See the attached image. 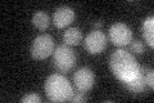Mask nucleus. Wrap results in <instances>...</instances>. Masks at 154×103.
I'll list each match as a JSON object with an SVG mask.
<instances>
[{"mask_svg":"<svg viewBox=\"0 0 154 103\" xmlns=\"http://www.w3.org/2000/svg\"><path fill=\"white\" fill-rule=\"evenodd\" d=\"M85 49L90 54H99L105 50L108 44V37L102 31H91L85 37Z\"/></svg>","mask_w":154,"mask_h":103,"instance_id":"obj_6","label":"nucleus"},{"mask_svg":"<svg viewBox=\"0 0 154 103\" xmlns=\"http://www.w3.org/2000/svg\"><path fill=\"white\" fill-rule=\"evenodd\" d=\"M75 11L69 7H59L57 8L53 16V22L57 28H64L71 24L75 19Z\"/></svg>","mask_w":154,"mask_h":103,"instance_id":"obj_8","label":"nucleus"},{"mask_svg":"<svg viewBox=\"0 0 154 103\" xmlns=\"http://www.w3.org/2000/svg\"><path fill=\"white\" fill-rule=\"evenodd\" d=\"M71 102H73V103H82L86 101V97L84 95V93H76V94L72 95V98L69 99Z\"/></svg>","mask_w":154,"mask_h":103,"instance_id":"obj_16","label":"nucleus"},{"mask_svg":"<svg viewBox=\"0 0 154 103\" xmlns=\"http://www.w3.org/2000/svg\"><path fill=\"white\" fill-rule=\"evenodd\" d=\"M45 93L48 98L53 102H67L69 101L73 93V88L62 75H50L45 81Z\"/></svg>","mask_w":154,"mask_h":103,"instance_id":"obj_2","label":"nucleus"},{"mask_svg":"<svg viewBox=\"0 0 154 103\" xmlns=\"http://www.w3.org/2000/svg\"><path fill=\"white\" fill-rule=\"evenodd\" d=\"M63 41H64L66 45H68V47L79 45V44L82 41V32H81V30L77 27H71L64 32Z\"/></svg>","mask_w":154,"mask_h":103,"instance_id":"obj_11","label":"nucleus"},{"mask_svg":"<svg viewBox=\"0 0 154 103\" xmlns=\"http://www.w3.org/2000/svg\"><path fill=\"white\" fill-rule=\"evenodd\" d=\"M73 82L76 89L81 93H88L94 86L95 75L88 67H82L73 75Z\"/></svg>","mask_w":154,"mask_h":103,"instance_id":"obj_7","label":"nucleus"},{"mask_svg":"<svg viewBox=\"0 0 154 103\" xmlns=\"http://www.w3.org/2000/svg\"><path fill=\"white\" fill-rule=\"evenodd\" d=\"M143 73H144V77H145V82H146V86H149L150 89H153L154 86V73L153 70L149 67H141Z\"/></svg>","mask_w":154,"mask_h":103,"instance_id":"obj_13","label":"nucleus"},{"mask_svg":"<svg viewBox=\"0 0 154 103\" xmlns=\"http://www.w3.org/2000/svg\"><path fill=\"white\" fill-rule=\"evenodd\" d=\"M109 67L113 75L122 82L132 80L140 71V65L137 63L136 58L123 49H117L113 52L109 60Z\"/></svg>","mask_w":154,"mask_h":103,"instance_id":"obj_1","label":"nucleus"},{"mask_svg":"<svg viewBox=\"0 0 154 103\" xmlns=\"http://www.w3.org/2000/svg\"><path fill=\"white\" fill-rule=\"evenodd\" d=\"M141 31H143V37L146 41V44L150 48L154 47V17L150 16L145 18V21L143 22L141 26Z\"/></svg>","mask_w":154,"mask_h":103,"instance_id":"obj_10","label":"nucleus"},{"mask_svg":"<svg viewBox=\"0 0 154 103\" xmlns=\"http://www.w3.org/2000/svg\"><path fill=\"white\" fill-rule=\"evenodd\" d=\"M123 85L127 88L130 92H132L134 94H139V93H143L146 88V82H145V77H144L143 70L140 67V71L136 76L134 77L132 80L130 81H123Z\"/></svg>","mask_w":154,"mask_h":103,"instance_id":"obj_9","label":"nucleus"},{"mask_svg":"<svg viewBox=\"0 0 154 103\" xmlns=\"http://www.w3.org/2000/svg\"><path fill=\"white\" fill-rule=\"evenodd\" d=\"M102 26H103V23L100 22V21L95 22V23H94V30H95V31H100V28H102Z\"/></svg>","mask_w":154,"mask_h":103,"instance_id":"obj_17","label":"nucleus"},{"mask_svg":"<svg viewBox=\"0 0 154 103\" xmlns=\"http://www.w3.org/2000/svg\"><path fill=\"white\" fill-rule=\"evenodd\" d=\"M109 40L116 47H126L132 40V31L126 23L117 22L109 28Z\"/></svg>","mask_w":154,"mask_h":103,"instance_id":"obj_5","label":"nucleus"},{"mask_svg":"<svg viewBox=\"0 0 154 103\" xmlns=\"http://www.w3.org/2000/svg\"><path fill=\"white\" fill-rule=\"evenodd\" d=\"M21 102L22 103H40L41 102V98L38 97L36 93H30L25 97L21 98Z\"/></svg>","mask_w":154,"mask_h":103,"instance_id":"obj_15","label":"nucleus"},{"mask_svg":"<svg viewBox=\"0 0 154 103\" xmlns=\"http://www.w3.org/2000/svg\"><path fill=\"white\" fill-rule=\"evenodd\" d=\"M32 24L40 31H45L50 24V18L45 12H37L32 17Z\"/></svg>","mask_w":154,"mask_h":103,"instance_id":"obj_12","label":"nucleus"},{"mask_svg":"<svg viewBox=\"0 0 154 103\" xmlns=\"http://www.w3.org/2000/svg\"><path fill=\"white\" fill-rule=\"evenodd\" d=\"M144 49L145 48H144L141 41H139V40H131L130 41V50L131 52L136 53V54H143Z\"/></svg>","mask_w":154,"mask_h":103,"instance_id":"obj_14","label":"nucleus"},{"mask_svg":"<svg viewBox=\"0 0 154 103\" xmlns=\"http://www.w3.org/2000/svg\"><path fill=\"white\" fill-rule=\"evenodd\" d=\"M55 50L54 39L48 34L37 36L31 45V54L35 60H45L50 57Z\"/></svg>","mask_w":154,"mask_h":103,"instance_id":"obj_4","label":"nucleus"},{"mask_svg":"<svg viewBox=\"0 0 154 103\" xmlns=\"http://www.w3.org/2000/svg\"><path fill=\"white\" fill-rule=\"evenodd\" d=\"M54 67L60 72H68L76 63V54L68 45H59L53 53Z\"/></svg>","mask_w":154,"mask_h":103,"instance_id":"obj_3","label":"nucleus"}]
</instances>
